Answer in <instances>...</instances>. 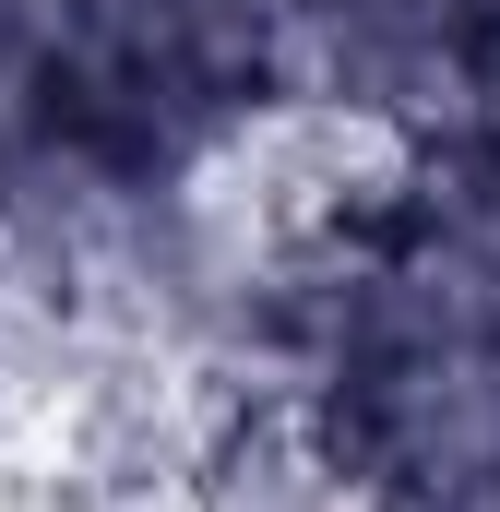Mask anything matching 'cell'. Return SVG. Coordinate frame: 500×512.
<instances>
[{"label":"cell","mask_w":500,"mask_h":512,"mask_svg":"<svg viewBox=\"0 0 500 512\" xmlns=\"http://www.w3.org/2000/svg\"><path fill=\"white\" fill-rule=\"evenodd\" d=\"M274 108V0H84L60 131L120 167L191 179L215 143Z\"/></svg>","instance_id":"obj_1"},{"label":"cell","mask_w":500,"mask_h":512,"mask_svg":"<svg viewBox=\"0 0 500 512\" xmlns=\"http://www.w3.org/2000/svg\"><path fill=\"white\" fill-rule=\"evenodd\" d=\"M274 108L393 143L489 131V0H274Z\"/></svg>","instance_id":"obj_2"},{"label":"cell","mask_w":500,"mask_h":512,"mask_svg":"<svg viewBox=\"0 0 500 512\" xmlns=\"http://www.w3.org/2000/svg\"><path fill=\"white\" fill-rule=\"evenodd\" d=\"M393 262H405L453 322L500 334V131H441V143L405 155Z\"/></svg>","instance_id":"obj_3"},{"label":"cell","mask_w":500,"mask_h":512,"mask_svg":"<svg viewBox=\"0 0 500 512\" xmlns=\"http://www.w3.org/2000/svg\"><path fill=\"white\" fill-rule=\"evenodd\" d=\"M0 512H108L60 453H36V441H0Z\"/></svg>","instance_id":"obj_4"},{"label":"cell","mask_w":500,"mask_h":512,"mask_svg":"<svg viewBox=\"0 0 500 512\" xmlns=\"http://www.w3.org/2000/svg\"><path fill=\"white\" fill-rule=\"evenodd\" d=\"M393 512H500V489H465V501H393Z\"/></svg>","instance_id":"obj_5"},{"label":"cell","mask_w":500,"mask_h":512,"mask_svg":"<svg viewBox=\"0 0 500 512\" xmlns=\"http://www.w3.org/2000/svg\"><path fill=\"white\" fill-rule=\"evenodd\" d=\"M489 131H500V0H489Z\"/></svg>","instance_id":"obj_6"}]
</instances>
